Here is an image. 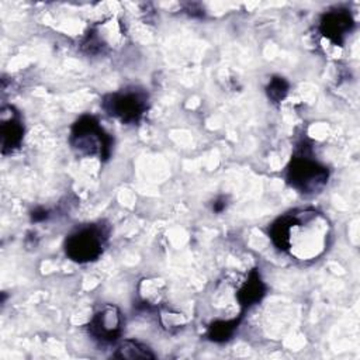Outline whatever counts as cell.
Wrapping results in <instances>:
<instances>
[{"label": "cell", "mask_w": 360, "mask_h": 360, "mask_svg": "<svg viewBox=\"0 0 360 360\" xmlns=\"http://www.w3.org/2000/svg\"><path fill=\"white\" fill-rule=\"evenodd\" d=\"M273 243L300 260H312L326 248L329 224L315 210H298L276 219L269 229Z\"/></svg>", "instance_id": "cell-1"}, {"label": "cell", "mask_w": 360, "mask_h": 360, "mask_svg": "<svg viewBox=\"0 0 360 360\" xmlns=\"http://www.w3.org/2000/svg\"><path fill=\"white\" fill-rule=\"evenodd\" d=\"M72 146L82 155H98L107 159L111 150V136L93 117H82L76 121L70 134Z\"/></svg>", "instance_id": "cell-2"}, {"label": "cell", "mask_w": 360, "mask_h": 360, "mask_svg": "<svg viewBox=\"0 0 360 360\" xmlns=\"http://www.w3.org/2000/svg\"><path fill=\"white\" fill-rule=\"evenodd\" d=\"M287 181L301 193H315L326 184L328 170L302 152L292 158L287 170Z\"/></svg>", "instance_id": "cell-3"}, {"label": "cell", "mask_w": 360, "mask_h": 360, "mask_svg": "<svg viewBox=\"0 0 360 360\" xmlns=\"http://www.w3.org/2000/svg\"><path fill=\"white\" fill-rule=\"evenodd\" d=\"M105 238V232L101 226L91 225L80 228L66 238V255L79 263L96 260L103 253Z\"/></svg>", "instance_id": "cell-4"}, {"label": "cell", "mask_w": 360, "mask_h": 360, "mask_svg": "<svg viewBox=\"0 0 360 360\" xmlns=\"http://www.w3.org/2000/svg\"><path fill=\"white\" fill-rule=\"evenodd\" d=\"M105 111L122 122H136L146 111V96L138 90H125L104 98Z\"/></svg>", "instance_id": "cell-5"}, {"label": "cell", "mask_w": 360, "mask_h": 360, "mask_svg": "<svg viewBox=\"0 0 360 360\" xmlns=\"http://www.w3.org/2000/svg\"><path fill=\"white\" fill-rule=\"evenodd\" d=\"M122 314L111 304L100 308L89 323L90 335L101 343H114L118 340L122 332Z\"/></svg>", "instance_id": "cell-6"}, {"label": "cell", "mask_w": 360, "mask_h": 360, "mask_svg": "<svg viewBox=\"0 0 360 360\" xmlns=\"http://www.w3.org/2000/svg\"><path fill=\"white\" fill-rule=\"evenodd\" d=\"M353 20L347 11H329L321 20V32L333 44H342L346 34L352 30Z\"/></svg>", "instance_id": "cell-7"}, {"label": "cell", "mask_w": 360, "mask_h": 360, "mask_svg": "<svg viewBox=\"0 0 360 360\" xmlns=\"http://www.w3.org/2000/svg\"><path fill=\"white\" fill-rule=\"evenodd\" d=\"M266 287L259 276V273L256 270L250 271L248 278L242 283L240 288L238 290L236 298L239 305H242L243 308H248L256 302H259L262 300V297L264 295Z\"/></svg>", "instance_id": "cell-8"}, {"label": "cell", "mask_w": 360, "mask_h": 360, "mask_svg": "<svg viewBox=\"0 0 360 360\" xmlns=\"http://www.w3.org/2000/svg\"><path fill=\"white\" fill-rule=\"evenodd\" d=\"M22 125L18 117L13 112L7 120L3 118L1 122V149L3 153H7V150H13L20 146L22 139Z\"/></svg>", "instance_id": "cell-9"}, {"label": "cell", "mask_w": 360, "mask_h": 360, "mask_svg": "<svg viewBox=\"0 0 360 360\" xmlns=\"http://www.w3.org/2000/svg\"><path fill=\"white\" fill-rule=\"evenodd\" d=\"M114 357H117V359H153L155 354L143 343H141L138 340L127 339L118 345L117 352L114 353Z\"/></svg>", "instance_id": "cell-10"}, {"label": "cell", "mask_w": 360, "mask_h": 360, "mask_svg": "<svg viewBox=\"0 0 360 360\" xmlns=\"http://www.w3.org/2000/svg\"><path fill=\"white\" fill-rule=\"evenodd\" d=\"M238 325V319H225V321H217L210 326L208 336L214 342H225L231 339Z\"/></svg>", "instance_id": "cell-11"}, {"label": "cell", "mask_w": 360, "mask_h": 360, "mask_svg": "<svg viewBox=\"0 0 360 360\" xmlns=\"http://www.w3.org/2000/svg\"><path fill=\"white\" fill-rule=\"evenodd\" d=\"M288 91V83L283 77H273L267 86V94L274 101H281Z\"/></svg>", "instance_id": "cell-12"}]
</instances>
